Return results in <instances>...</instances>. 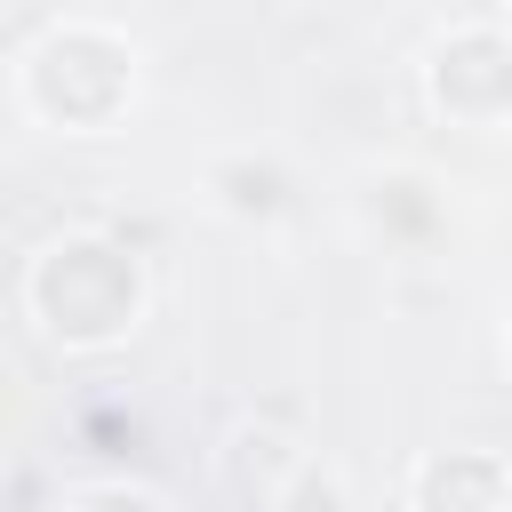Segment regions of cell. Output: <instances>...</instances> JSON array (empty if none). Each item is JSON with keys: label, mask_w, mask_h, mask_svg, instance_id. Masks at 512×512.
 Masks as SVG:
<instances>
[{"label": "cell", "mask_w": 512, "mask_h": 512, "mask_svg": "<svg viewBox=\"0 0 512 512\" xmlns=\"http://www.w3.org/2000/svg\"><path fill=\"white\" fill-rule=\"evenodd\" d=\"M200 192H208V208L232 216V224H272V216H288L296 176H288L280 152H216V160L200 168Z\"/></svg>", "instance_id": "cell-6"}, {"label": "cell", "mask_w": 512, "mask_h": 512, "mask_svg": "<svg viewBox=\"0 0 512 512\" xmlns=\"http://www.w3.org/2000/svg\"><path fill=\"white\" fill-rule=\"evenodd\" d=\"M408 512H512V456L480 440L424 448L408 464Z\"/></svg>", "instance_id": "cell-4"}, {"label": "cell", "mask_w": 512, "mask_h": 512, "mask_svg": "<svg viewBox=\"0 0 512 512\" xmlns=\"http://www.w3.org/2000/svg\"><path fill=\"white\" fill-rule=\"evenodd\" d=\"M360 224L384 248H424L440 232V192L424 168H368L360 176Z\"/></svg>", "instance_id": "cell-7"}, {"label": "cell", "mask_w": 512, "mask_h": 512, "mask_svg": "<svg viewBox=\"0 0 512 512\" xmlns=\"http://www.w3.org/2000/svg\"><path fill=\"white\" fill-rule=\"evenodd\" d=\"M56 512H168V496L144 480H80L56 496Z\"/></svg>", "instance_id": "cell-8"}, {"label": "cell", "mask_w": 512, "mask_h": 512, "mask_svg": "<svg viewBox=\"0 0 512 512\" xmlns=\"http://www.w3.org/2000/svg\"><path fill=\"white\" fill-rule=\"evenodd\" d=\"M416 96L456 136H512V32L496 16H456L416 56Z\"/></svg>", "instance_id": "cell-3"}, {"label": "cell", "mask_w": 512, "mask_h": 512, "mask_svg": "<svg viewBox=\"0 0 512 512\" xmlns=\"http://www.w3.org/2000/svg\"><path fill=\"white\" fill-rule=\"evenodd\" d=\"M8 88L48 136H112L144 96V48L112 16H32Z\"/></svg>", "instance_id": "cell-2"}, {"label": "cell", "mask_w": 512, "mask_h": 512, "mask_svg": "<svg viewBox=\"0 0 512 512\" xmlns=\"http://www.w3.org/2000/svg\"><path fill=\"white\" fill-rule=\"evenodd\" d=\"M504 376H512V320H504Z\"/></svg>", "instance_id": "cell-11"}, {"label": "cell", "mask_w": 512, "mask_h": 512, "mask_svg": "<svg viewBox=\"0 0 512 512\" xmlns=\"http://www.w3.org/2000/svg\"><path fill=\"white\" fill-rule=\"evenodd\" d=\"M488 16H496V24H504V32H512V0H504V8H488Z\"/></svg>", "instance_id": "cell-10"}, {"label": "cell", "mask_w": 512, "mask_h": 512, "mask_svg": "<svg viewBox=\"0 0 512 512\" xmlns=\"http://www.w3.org/2000/svg\"><path fill=\"white\" fill-rule=\"evenodd\" d=\"M280 512H344V464L336 456H304V472L288 480Z\"/></svg>", "instance_id": "cell-9"}, {"label": "cell", "mask_w": 512, "mask_h": 512, "mask_svg": "<svg viewBox=\"0 0 512 512\" xmlns=\"http://www.w3.org/2000/svg\"><path fill=\"white\" fill-rule=\"evenodd\" d=\"M16 304H24V320H32V336L48 352L104 360V352H120V344L144 336V320H152V272H144V256L120 232L64 224V232H48L24 256Z\"/></svg>", "instance_id": "cell-1"}, {"label": "cell", "mask_w": 512, "mask_h": 512, "mask_svg": "<svg viewBox=\"0 0 512 512\" xmlns=\"http://www.w3.org/2000/svg\"><path fill=\"white\" fill-rule=\"evenodd\" d=\"M304 440L296 432H280V424H264V416H240L232 432H224V448H216V480L240 496V504H272L280 512V496H288V480L304 472Z\"/></svg>", "instance_id": "cell-5"}]
</instances>
